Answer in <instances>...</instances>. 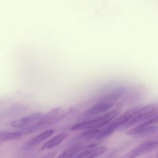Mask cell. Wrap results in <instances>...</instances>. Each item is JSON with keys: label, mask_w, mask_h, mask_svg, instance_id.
Instances as JSON below:
<instances>
[{"label": "cell", "mask_w": 158, "mask_h": 158, "mask_svg": "<svg viewBox=\"0 0 158 158\" xmlns=\"http://www.w3.org/2000/svg\"><path fill=\"white\" fill-rule=\"evenodd\" d=\"M120 113V109H115L98 117L77 122L71 126L70 130L80 131L102 129L118 117Z\"/></svg>", "instance_id": "1"}, {"label": "cell", "mask_w": 158, "mask_h": 158, "mask_svg": "<svg viewBox=\"0 0 158 158\" xmlns=\"http://www.w3.org/2000/svg\"><path fill=\"white\" fill-rule=\"evenodd\" d=\"M158 112V103H151L143 106H139L130 120L123 126L121 130H127L142 123Z\"/></svg>", "instance_id": "2"}, {"label": "cell", "mask_w": 158, "mask_h": 158, "mask_svg": "<svg viewBox=\"0 0 158 158\" xmlns=\"http://www.w3.org/2000/svg\"><path fill=\"white\" fill-rule=\"evenodd\" d=\"M66 114L63 108H55L51 109L45 115L43 114L40 119L36 123L40 130L61 120L64 117Z\"/></svg>", "instance_id": "3"}, {"label": "cell", "mask_w": 158, "mask_h": 158, "mask_svg": "<svg viewBox=\"0 0 158 158\" xmlns=\"http://www.w3.org/2000/svg\"><path fill=\"white\" fill-rule=\"evenodd\" d=\"M115 104L103 97L98 102L84 111L82 116L84 117H89L103 114L113 107Z\"/></svg>", "instance_id": "4"}, {"label": "cell", "mask_w": 158, "mask_h": 158, "mask_svg": "<svg viewBox=\"0 0 158 158\" xmlns=\"http://www.w3.org/2000/svg\"><path fill=\"white\" fill-rule=\"evenodd\" d=\"M158 146V140H150L139 144L134 149L126 154L124 157L134 158L138 157L143 154L153 151Z\"/></svg>", "instance_id": "5"}, {"label": "cell", "mask_w": 158, "mask_h": 158, "mask_svg": "<svg viewBox=\"0 0 158 158\" xmlns=\"http://www.w3.org/2000/svg\"><path fill=\"white\" fill-rule=\"evenodd\" d=\"M43 114L41 112L31 113L24 117L17 119L11 123L12 127L15 128H23L38 122Z\"/></svg>", "instance_id": "6"}, {"label": "cell", "mask_w": 158, "mask_h": 158, "mask_svg": "<svg viewBox=\"0 0 158 158\" xmlns=\"http://www.w3.org/2000/svg\"><path fill=\"white\" fill-rule=\"evenodd\" d=\"M107 151L106 147L98 146L96 144L87 145L85 149L77 156L78 158H93L98 157Z\"/></svg>", "instance_id": "7"}, {"label": "cell", "mask_w": 158, "mask_h": 158, "mask_svg": "<svg viewBox=\"0 0 158 158\" xmlns=\"http://www.w3.org/2000/svg\"><path fill=\"white\" fill-rule=\"evenodd\" d=\"M54 131V130L52 129L47 130L31 138L24 145L23 149L24 150H28L36 147L43 143L44 141H45L49 137H51L53 134Z\"/></svg>", "instance_id": "8"}, {"label": "cell", "mask_w": 158, "mask_h": 158, "mask_svg": "<svg viewBox=\"0 0 158 158\" xmlns=\"http://www.w3.org/2000/svg\"><path fill=\"white\" fill-rule=\"evenodd\" d=\"M67 132H62L52 137L47 141L41 147V150L52 149L60 145L68 136Z\"/></svg>", "instance_id": "9"}, {"label": "cell", "mask_w": 158, "mask_h": 158, "mask_svg": "<svg viewBox=\"0 0 158 158\" xmlns=\"http://www.w3.org/2000/svg\"><path fill=\"white\" fill-rule=\"evenodd\" d=\"M100 129H93L84 130L77 136L72 143L74 144L81 143V142H86L93 139H95L99 134Z\"/></svg>", "instance_id": "10"}, {"label": "cell", "mask_w": 158, "mask_h": 158, "mask_svg": "<svg viewBox=\"0 0 158 158\" xmlns=\"http://www.w3.org/2000/svg\"><path fill=\"white\" fill-rule=\"evenodd\" d=\"M86 145L82 143L73 144L64 151L58 157L61 158H77V156L85 148Z\"/></svg>", "instance_id": "11"}, {"label": "cell", "mask_w": 158, "mask_h": 158, "mask_svg": "<svg viewBox=\"0 0 158 158\" xmlns=\"http://www.w3.org/2000/svg\"><path fill=\"white\" fill-rule=\"evenodd\" d=\"M24 135L20 131L0 132V142H7L19 139Z\"/></svg>", "instance_id": "12"}, {"label": "cell", "mask_w": 158, "mask_h": 158, "mask_svg": "<svg viewBox=\"0 0 158 158\" xmlns=\"http://www.w3.org/2000/svg\"></svg>", "instance_id": "13"}]
</instances>
